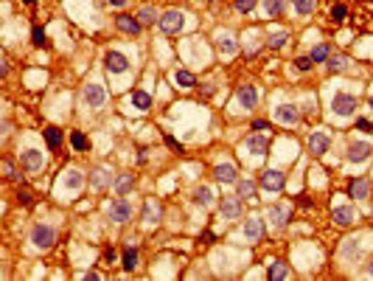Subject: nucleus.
I'll list each match as a JSON object with an SVG mask.
<instances>
[{
  "instance_id": "f257e3e1",
  "label": "nucleus",
  "mask_w": 373,
  "mask_h": 281,
  "mask_svg": "<svg viewBox=\"0 0 373 281\" xmlns=\"http://www.w3.org/2000/svg\"><path fill=\"white\" fill-rule=\"evenodd\" d=\"M81 99H84L87 107L98 110V107H104V101H107V90L98 82H90V85H84V90H81Z\"/></svg>"
},
{
  "instance_id": "f03ea898",
  "label": "nucleus",
  "mask_w": 373,
  "mask_h": 281,
  "mask_svg": "<svg viewBox=\"0 0 373 281\" xmlns=\"http://www.w3.org/2000/svg\"><path fill=\"white\" fill-rule=\"evenodd\" d=\"M157 22H160V31H166V34H177L182 28V22H185V14L182 11H166V14H160L157 17Z\"/></svg>"
},
{
  "instance_id": "7ed1b4c3",
  "label": "nucleus",
  "mask_w": 373,
  "mask_h": 281,
  "mask_svg": "<svg viewBox=\"0 0 373 281\" xmlns=\"http://www.w3.org/2000/svg\"><path fill=\"white\" fill-rule=\"evenodd\" d=\"M331 110L337 112V115H353V112H356V99L348 96V93H334Z\"/></svg>"
},
{
  "instance_id": "20e7f679",
  "label": "nucleus",
  "mask_w": 373,
  "mask_h": 281,
  "mask_svg": "<svg viewBox=\"0 0 373 281\" xmlns=\"http://www.w3.org/2000/svg\"><path fill=\"white\" fill-rule=\"evenodd\" d=\"M54 239H57V231L51 228V225H34V231H31V242L37 247H51L54 245Z\"/></svg>"
},
{
  "instance_id": "39448f33",
  "label": "nucleus",
  "mask_w": 373,
  "mask_h": 281,
  "mask_svg": "<svg viewBox=\"0 0 373 281\" xmlns=\"http://www.w3.org/2000/svg\"><path fill=\"white\" fill-rule=\"evenodd\" d=\"M104 65H107V70H110V73H126V70H129V59H126L121 51H107V56H104Z\"/></svg>"
},
{
  "instance_id": "423d86ee",
  "label": "nucleus",
  "mask_w": 373,
  "mask_h": 281,
  "mask_svg": "<svg viewBox=\"0 0 373 281\" xmlns=\"http://www.w3.org/2000/svg\"><path fill=\"white\" fill-rule=\"evenodd\" d=\"M107 214H110V219H113V222H126V219L132 216V205H129L124 197H118L115 202H110Z\"/></svg>"
},
{
  "instance_id": "0eeeda50",
  "label": "nucleus",
  "mask_w": 373,
  "mask_h": 281,
  "mask_svg": "<svg viewBox=\"0 0 373 281\" xmlns=\"http://www.w3.org/2000/svg\"><path fill=\"white\" fill-rule=\"evenodd\" d=\"M267 146H270V138H267V135H261V132L250 135L247 141H244V149H247L250 155H264V152H267Z\"/></svg>"
},
{
  "instance_id": "6e6552de",
  "label": "nucleus",
  "mask_w": 373,
  "mask_h": 281,
  "mask_svg": "<svg viewBox=\"0 0 373 281\" xmlns=\"http://www.w3.org/2000/svg\"><path fill=\"white\" fill-rule=\"evenodd\" d=\"M283 174L281 172H275V169H270V172H264L261 174V189H267V191H281L283 189Z\"/></svg>"
},
{
  "instance_id": "1a4fd4ad",
  "label": "nucleus",
  "mask_w": 373,
  "mask_h": 281,
  "mask_svg": "<svg viewBox=\"0 0 373 281\" xmlns=\"http://www.w3.org/2000/svg\"><path fill=\"white\" fill-rule=\"evenodd\" d=\"M115 25L124 34H140V17H132V14H118Z\"/></svg>"
},
{
  "instance_id": "9d476101",
  "label": "nucleus",
  "mask_w": 373,
  "mask_h": 281,
  "mask_svg": "<svg viewBox=\"0 0 373 281\" xmlns=\"http://www.w3.org/2000/svg\"><path fill=\"white\" fill-rule=\"evenodd\" d=\"M219 216H222V219H238V216H241V202L233 200V197L222 200V205H219Z\"/></svg>"
},
{
  "instance_id": "9b49d317",
  "label": "nucleus",
  "mask_w": 373,
  "mask_h": 281,
  "mask_svg": "<svg viewBox=\"0 0 373 281\" xmlns=\"http://www.w3.org/2000/svg\"><path fill=\"white\" fill-rule=\"evenodd\" d=\"M214 177H216V183H236L238 172H236L233 163H219V166L214 169Z\"/></svg>"
},
{
  "instance_id": "f8f14e48",
  "label": "nucleus",
  "mask_w": 373,
  "mask_h": 281,
  "mask_svg": "<svg viewBox=\"0 0 373 281\" xmlns=\"http://www.w3.org/2000/svg\"><path fill=\"white\" fill-rule=\"evenodd\" d=\"M236 96H238V104H241L244 110H253V107H255V101H258V93H255L253 85H241Z\"/></svg>"
},
{
  "instance_id": "ddd939ff",
  "label": "nucleus",
  "mask_w": 373,
  "mask_h": 281,
  "mask_svg": "<svg viewBox=\"0 0 373 281\" xmlns=\"http://www.w3.org/2000/svg\"><path fill=\"white\" fill-rule=\"evenodd\" d=\"M20 163H23V169L34 172V169H42L45 157H42V152H37V149H28V152H23V155H20Z\"/></svg>"
},
{
  "instance_id": "4468645a",
  "label": "nucleus",
  "mask_w": 373,
  "mask_h": 281,
  "mask_svg": "<svg viewBox=\"0 0 373 281\" xmlns=\"http://www.w3.org/2000/svg\"><path fill=\"white\" fill-rule=\"evenodd\" d=\"M368 191H371L368 177H353L348 183V194H351V197H356V200H365V197H368Z\"/></svg>"
},
{
  "instance_id": "2eb2a0df",
  "label": "nucleus",
  "mask_w": 373,
  "mask_h": 281,
  "mask_svg": "<svg viewBox=\"0 0 373 281\" xmlns=\"http://www.w3.org/2000/svg\"><path fill=\"white\" fill-rule=\"evenodd\" d=\"M275 118H278L281 124H294L297 118H300V112H297L294 104H281V107H275Z\"/></svg>"
},
{
  "instance_id": "dca6fc26",
  "label": "nucleus",
  "mask_w": 373,
  "mask_h": 281,
  "mask_svg": "<svg viewBox=\"0 0 373 281\" xmlns=\"http://www.w3.org/2000/svg\"><path fill=\"white\" fill-rule=\"evenodd\" d=\"M368 155H371V144H365V141L348 146V160L351 163H362V160H368Z\"/></svg>"
},
{
  "instance_id": "f3484780",
  "label": "nucleus",
  "mask_w": 373,
  "mask_h": 281,
  "mask_svg": "<svg viewBox=\"0 0 373 281\" xmlns=\"http://www.w3.org/2000/svg\"><path fill=\"white\" fill-rule=\"evenodd\" d=\"M261 234H264V222H261L258 216H250L247 222H244V239L255 242V239H261Z\"/></svg>"
},
{
  "instance_id": "a211bd4d",
  "label": "nucleus",
  "mask_w": 373,
  "mask_h": 281,
  "mask_svg": "<svg viewBox=\"0 0 373 281\" xmlns=\"http://www.w3.org/2000/svg\"><path fill=\"white\" fill-rule=\"evenodd\" d=\"M267 216L272 219V225H286V219H289V205H270L267 208Z\"/></svg>"
},
{
  "instance_id": "6ab92c4d",
  "label": "nucleus",
  "mask_w": 373,
  "mask_h": 281,
  "mask_svg": "<svg viewBox=\"0 0 373 281\" xmlns=\"http://www.w3.org/2000/svg\"><path fill=\"white\" fill-rule=\"evenodd\" d=\"M309 152L312 155H326L328 152V138L323 132H317V135H312L309 138Z\"/></svg>"
},
{
  "instance_id": "aec40b11",
  "label": "nucleus",
  "mask_w": 373,
  "mask_h": 281,
  "mask_svg": "<svg viewBox=\"0 0 373 281\" xmlns=\"http://www.w3.org/2000/svg\"><path fill=\"white\" fill-rule=\"evenodd\" d=\"M289 276V267L283 264V261H272V267L267 270V279L270 281H281V279H286Z\"/></svg>"
},
{
  "instance_id": "412c9836",
  "label": "nucleus",
  "mask_w": 373,
  "mask_h": 281,
  "mask_svg": "<svg viewBox=\"0 0 373 281\" xmlns=\"http://www.w3.org/2000/svg\"><path fill=\"white\" fill-rule=\"evenodd\" d=\"M331 216H334V222H337V225H351V222H353V211H351V208H345V205L334 208V211H331Z\"/></svg>"
},
{
  "instance_id": "4be33fe9",
  "label": "nucleus",
  "mask_w": 373,
  "mask_h": 281,
  "mask_svg": "<svg viewBox=\"0 0 373 281\" xmlns=\"http://www.w3.org/2000/svg\"><path fill=\"white\" fill-rule=\"evenodd\" d=\"M236 191H238V197H244V200H255V186L250 180H236Z\"/></svg>"
},
{
  "instance_id": "5701e85b",
  "label": "nucleus",
  "mask_w": 373,
  "mask_h": 281,
  "mask_svg": "<svg viewBox=\"0 0 373 281\" xmlns=\"http://www.w3.org/2000/svg\"><path fill=\"white\" fill-rule=\"evenodd\" d=\"M211 200H214V191L208 189V186H199V189L194 191V202L196 205H211Z\"/></svg>"
},
{
  "instance_id": "b1692460",
  "label": "nucleus",
  "mask_w": 373,
  "mask_h": 281,
  "mask_svg": "<svg viewBox=\"0 0 373 281\" xmlns=\"http://www.w3.org/2000/svg\"><path fill=\"white\" fill-rule=\"evenodd\" d=\"M132 104H135L137 110H149V107H152V96L143 93V90H135V93H132Z\"/></svg>"
},
{
  "instance_id": "393cba45",
  "label": "nucleus",
  "mask_w": 373,
  "mask_h": 281,
  "mask_svg": "<svg viewBox=\"0 0 373 281\" xmlns=\"http://www.w3.org/2000/svg\"><path fill=\"white\" fill-rule=\"evenodd\" d=\"M132 183H135L132 174H118V180H115V191H118V194H129V191H132Z\"/></svg>"
},
{
  "instance_id": "a878e982",
  "label": "nucleus",
  "mask_w": 373,
  "mask_h": 281,
  "mask_svg": "<svg viewBox=\"0 0 373 281\" xmlns=\"http://www.w3.org/2000/svg\"><path fill=\"white\" fill-rule=\"evenodd\" d=\"M90 183H93V189H104V186L110 183V172H107V169H96V172H93V177H90Z\"/></svg>"
},
{
  "instance_id": "bb28decb",
  "label": "nucleus",
  "mask_w": 373,
  "mask_h": 281,
  "mask_svg": "<svg viewBox=\"0 0 373 281\" xmlns=\"http://www.w3.org/2000/svg\"><path fill=\"white\" fill-rule=\"evenodd\" d=\"M283 11V0H264V14L267 17H278Z\"/></svg>"
},
{
  "instance_id": "cd10ccee",
  "label": "nucleus",
  "mask_w": 373,
  "mask_h": 281,
  "mask_svg": "<svg viewBox=\"0 0 373 281\" xmlns=\"http://www.w3.org/2000/svg\"><path fill=\"white\" fill-rule=\"evenodd\" d=\"M174 82H177L180 87H194V85H196L194 73H188V70H177V73H174Z\"/></svg>"
},
{
  "instance_id": "c85d7f7f",
  "label": "nucleus",
  "mask_w": 373,
  "mask_h": 281,
  "mask_svg": "<svg viewBox=\"0 0 373 281\" xmlns=\"http://www.w3.org/2000/svg\"><path fill=\"white\" fill-rule=\"evenodd\" d=\"M157 216H160V205L149 200L146 205H143V219H146V222H157Z\"/></svg>"
},
{
  "instance_id": "c756f323",
  "label": "nucleus",
  "mask_w": 373,
  "mask_h": 281,
  "mask_svg": "<svg viewBox=\"0 0 373 281\" xmlns=\"http://www.w3.org/2000/svg\"><path fill=\"white\" fill-rule=\"evenodd\" d=\"M45 141H48L51 149H57V146L62 144V132H59L57 127H48V130H45Z\"/></svg>"
},
{
  "instance_id": "7c9ffc66",
  "label": "nucleus",
  "mask_w": 373,
  "mask_h": 281,
  "mask_svg": "<svg viewBox=\"0 0 373 281\" xmlns=\"http://www.w3.org/2000/svg\"><path fill=\"white\" fill-rule=\"evenodd\" d=\"M286 40H289V34H286V31H275V34H270L267 45H270V48H283V45H286Z\"/></svg>"
},
{
  "instance_id": "2f4dec72",
  "label": "nucleus",
  "mask_w": 373,
  "mask_h": 281,
  "mask_svg": "<svg viewBox=\"0 0 373 281\" xmlns=\"http://www.w3.org/2000/svg\"><path fill=\"white\" fill-rule=\"evenodd\" d=\"M345 65H348V59H345V56H328V70H331V73L345 70Z\"/></svg>"
},
{
  "instance_id": "473e14b6",
  "label": "nucleus",
  "mask_w": 373,
  "mask_h": 281,
  "mask_svg": "<svg viewBox=\"0 0 373 281\" xmlns=\"http://www.w3.org/2000/svg\"><path fill=\"white\" fill-rule=\"evenodd\" d=\"M219 51H222V54H233V51H236V43H233L230 34H222V37H219Z\"/></svg>"
},
{
  "instance_id": "72a5a7b5",
  "label": "nucleus",
  "mask_w": 373,
  "mask_h": 281,
  "mask_svg": "<svg viewBox=\"0 0 373 281\" xmlns=\"http://www.w3.org/2000/svg\"><path fill=\"white\" fill-rule=\"evenodd\" d=\"M81 183H84V177H81V172H68V180H65V186H68L70 191L81 189Z\"/></svg>"
},
{
  "instance_id": "f704fd0d",
  "label": "nucleus",
  "mask_w": 373,
  "mask_h": 281,
  "mask_svg": "<svg viewBox=\"0 0 373 281\" xmlns=\"http://www.w3.org/2000/svg\"><path fill=\"white\" fill-rule=\"evenodd\" d=\"M137 267V250L135 247H126L124 253V270H135Z\"/></svg>"
},
{
  "instance_id": "c9c22d12",
  "label": "nucleus",
  "mask_w": 373,
  "mask_h": 281,
  "mask_svg": "<svg viewBox=\"0 0 373 281\" xmlns=\"http://www.w3.org/2000/svg\"><path fill=\"white\" fill-rule=\"evenodd\" d=\"M309 56H312V62H326L328 59V45H314Z\"/></svg>"
},
{
  "instance_id": "e433bc0d",
  "label": "nucleus",
  "mask_w": 373,
  "mask_h": 281,
  "mask_svg": "<svg viewBox=\"0 0 373 281\" xmlns=\"http://www.w3.org/2000/svg\"><path fill=\"white\" fill-rule=\"evenodd\" d=\"M317 6V0H294V9L300 11V14H312Z\"/></svg>"
},
{
  "instance_id": "4c0bfd02",
  "label": "nucleus",
  "mask_w": 373,
  "mask_h": 281,
  "mask_svg": "<svg viewBox=\"0 0 373 281\" xmlns=\"http://www.w3.org/2000/svg\"><path fill=\"white\" fill-rule=\"evenodd\" d=\"M137 17H140V22H155V17H157V14H155V9H152V6H143V9L137 11Z\"/></svg>"
},
{
  "instance_id": "58836bf2",
  "label": "nucleus",
  "mask_w": 373,
  "mask_h": 281,
  "mask_svg": "<svg viewBox=\"0 0 373 281\" xmlns=\"http://www.w3.org/2000/svg\"><path fill=\"white\" fill-rule=\"evenodd\" d=\"M70 144H73V149H87V138L81 132H73L70 135Z\"/></svg>"
},
{
  "instance_id": "ea45409f",
  "label": "nucleus",
  "mask_w": 373,
  "mask_h": 281,
  "mask_svg": "<svg viewBox=\"0 0 373 281\" xmlns=\"http://www.w3.org/2000/svg\"><path fill=\"white\" fill-rule=\"evenodd\" d=\"M345 14H348V9H345L342 3H337V6L331 9V17H334V22H342V20H345Z\"/></svg>"
},
{
  "instance_id": "a19ab883",
  "label": "nucleus",
  "mask_w": 373,
  "mask_h": 281,
  "mask_svg": "<svg viewBox=\"0 0 373 281\" xmlns=\"http://www.w3.org/2000/svg\"><path fill=\"white\" fill-rule=\"evenodd\" d=\"M31 43H34V45H45V43H48L45 31H42V28H39V25H37L34 31H31Z\"/></svg>"
},
{
  "instance_id": "79ce46f5",
  "label": "nucleus",
  "mask_w": 373,
  "mask_h": 281,
  "mask_svg": "<svg viewBox=\"0 0 373 281\" xmlns=\"http://www.w3.org/2000/svg\"><path fill=\"white\" fill-rule=\"evenodd\" d=\"M312 65H314L312 56H297V59H294V67H297V70H312Z\"/></svg>"
},
{
  "instance_id": "37998d69",
  "label": "nucleus",
  "mask_w": 373,
  "mask_h": 281,
  "mask_svg": "<svg viewBox=\"0 0 373 281\" xmlns=\"http://www.w3.org/2000/svg\"><path fill=\"white\" fill-rule=\"evenodd\" d=\"M233 6H236V11H241V14H247L253 6H255V0H233Z\"/></svg>"
},
{
  "instance_id": "c03bdc74",
  "label": "nucleus",
  "mask_w": 373,
  "mask_h": 281,
  "mask_svg": "<svg viewBox=\"0 0 373 281\" xmlns=\"http://www.w3.org/2000/svg\"><path fill=\"white\" fill-rule=\"evenodd\" d=\"M348 259H353V256H359V245H356V239H348V245H345V250H342Z\"/></svg>"
},
{
  "instance_id": "a18cd8bd",
  "label": "nucleus",
  "mask_w": 373,
  "mask_h": 281,
  "mask_svg": "<svg viewBox=\"0 0 373 281\" xmlns=\"http://www.w3.org/2000/svg\"><path fill=\"white\" fill-rule=\"evenodd\" d=\"M3 172H6V177H9V180H17V177H20V174L14 172V163H12V160H9V157L3 160Z\"/></svg>"
},
{
  "instance_id": "49530a36",
  "label": "nucleus",
  "mask_w": 373,
  "mask_h": 281,
  "mask_svg": "<svg viewBox=\"0 0 373 281\" xmlns=\"http://www.w3.org/2000/svg\"><path fill=\"white\" fill-rule=\"evenodd\" d=\"M253 130H255V132H264V130H270V124L264 121V118H255V121H253Z\"/></svg>"
},
{
  "instance_id": "de8ad7c7",
  "label": "nucleus",
  "mask_w": 373,
  "mask_h": 281,
  "mask_svg": "<svg viewBox=\"0 0 373 281\" xmlns=\"http://www.w3.org/2000/svg\"><path fill=\"white\" fill-rule=\"evenodd\" d=\"M356 127H359L362 132H373V127H371V121H368V118H359V121H356Z\"/></svg>"
},
{
  "instance_id": "09e8293b",
  "label": "nucleus",
  "mask_w": 373,
  "mask_h": 281,
  "mask_svg": "<svg viewBox=\"0 0 373 281\" xmlns=\"http://www.w3.org/2000/svg\"><path fill=\"white\" fill-rule=\"evenodd\" d=\"M17 197H20V202H23V205H31V194H28V191H20V194H17Z\"/></svg>"
},
{
  "instance_id": "8fccbe9b",
  "label": "nucleus",
  "mask_w": 373,
  "mask_h": 281,
  "mask_svg": "<svg viewBox=\"0 0 373 281\" xmlns=\"http://www.w3.org/2000/svg\"><path fill=\"white\" fill-rule=\"evenodd\" d=\"M166 144H169L171 149H177V152H182V144H177V141H174V138H171V135H169V138H166Z\"/></svg>"
},
{
  "instance_id": "3c124183",
  "label": "nucleus",
  "mask_w": 373,
  "mask_h": 281,
  "mask_svg": "<svg viewBox=\"0 0 373 281\" xmlns=\"http://www.w3.org/2000/svg\"><path fill=\"white\" fill-rule=\"evenodd\" d=\"M104 259H107V261H115V250H113V247H110V250L104 253Z\"/></svg>"
},
{
  "instance_id": "603ef678",
  "label": "nucleus",
  "mask_w": 373,
  "mask_h": 281,
  "mask_svg": "<svg viewBox=\"0 0 373 281\" xmlns=\"http://www.w3.org/2000/svg\"><path fill=\"white\" fill-rule=\"evenodd\" d=\"M107 3H110V6H124L126 0H107Z\"/></svg>"
},
{
  "instance_id": "864d4df0",
  "label": "nucleus",
  "mask_w": 373,
  "mask_h": 281,
  "mask_svg": "<svg viewBox=\"0 0 373 281\" xmlns=\"http://www.w3.org/2000/svg\"><path fill=\"white\" fill-rule=\"evenodd\" d=\"M368 273H371V276H373V259H371V264H368Z\"/></svg>"
},
{
  "instance_id": "5fc2aeb1",
  "label": "nucleus",
  "mask_w": 373,
  "mask_h": 281,
  "mask_svg": "<svg viewBox=\"0 0 373 281\" xmlns=\"http://www.w3.org/2000/svg\"><path fill=\"white\" fill-rule=\"evenodd\" d=\"M368 104H371V110H373V96H371V99H368Z\"/></svg>"
},
{
  "instance_id": "6e6d98bb",
  "label": "nucleus",
  "mask_w": 373,
  "mask_h": 281,
  "mask_svg": "<svg viewBox=\"0 0 373 281\" xmlns=\"http://www.w3.org/2000/svg\"><path fill=\"white\" fill-rule=\"evenodd\" d=\"M23 3H28V6H34V0H23Z\"/></svg>"
}]
</instances>
